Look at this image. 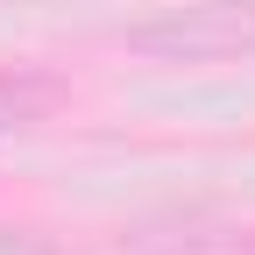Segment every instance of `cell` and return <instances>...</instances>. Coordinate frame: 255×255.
<instances>
[{
	"mask_svg": "<svg viewBox=\"0 0 255 255\" xmlns=\"http://www.w3.org/2000/svg\"><path fill=\"white\" fill-rule=\"evenodd\" d=\"M142 255H255V227L241 220H170V227H149Z\"/></svg>",
	"mask_w": 255,
	"mask_h": 255,
	"instance_id": "3957f363",
	"label": "cell"
},
{
	"mask_svg": "<svg viewBox=\"0 0 255 255\" xmlns=\"http://www.w3.org/2000/svg\"><path fill=\"white\" fill-rule=\"evenodd\" d=\"M64 107H71V85L57 71H43V64H0V142L57 121Z\"/></svg>",
	"mask_w": 255,
	"mask_h": 255,
	"instance_id": "7a4b0ae2",
	"label": "cell"
},
{
	"mask_svg": "<svg viewBox=\"0 0 255 255\" xmlns=\"http://www.w3.org/2000/svg\"><path fill=\"white\" fill-rule=\"evenodd\" d=\"M121 43L149 64H248L255 57V0H191V7H163L135 28H121Z\"/></svg>",
	"mask_w": 255,
	"mask_h": 255,
	"instance_id": "6da1fadb",
	"label": "cell"
},
{
	"mask_svg": "<svg viewBox=\"0 0 255 255\" xmlns=\"http://www.w3.org/2000/svg\"><path fill=\"white\" fill-rule=\"evenodd\" d=\"M0 255H78V248H64V241H57V234H43V227L0 220Z\"/></svg>",
	"mask_w": 255,
	"mask_h": 255,
	"instance_id": "277c9868",
	"label": "cell"
}]
</instances>
